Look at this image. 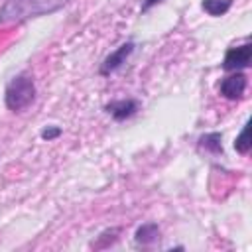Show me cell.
<instances>
[{
  "label": "cell",
  "mask_w": 252,
  "mask_h": 252,
  "mask_svg": "<svg viewBox=\"0 0 252 252\" xmlns=\"http://www.w3.org/2000/svg\"><path fill=\"white\" fill-rule=\"evenodd\" d=\"M69 0H4L0 6V24L26 22L61 10Z\"/></svg>",
  "instance_id": "cell-1"
},
{
  "label": "cell",
  "mask_w": 252,
  "mask_h": 252,
  "mask_svg": "<svg viewBox=\"0 0 252 252\" xmlns=\"http://www.w3.org/2000/svg\"><path fill=\"white\" fill-rule=\"evenodd\" d=\"M33 100H35V83L32 75L18 73L16 77H12V81L4 89V104L8 106V110L22 112Z\"/></svg>",
  "instance_id": "cell-2"
},
{
  "label": "cell",
  "mask_w": 252,
  "mask_h": 252,
  "mask_svg": "<svg viewBox=\"0 0 252 252\" xmlns=\"http://www.w3.org/2000/svg\"><path fill=\"white\" fill-rule=\"evenodd\" d=\"M252 63V43L246 41L236 47H228L222 59V69L224 71H242L248 69Z\"/></svg>",
  "instance_id": "cell-3"
},
{
  "label": "cell",
  "mask_w": 252,
  "mask_h": 252,
  "mask_svg": "<svg viewBox=\"0 0 252 252\" xmlns=\"http://www.w3.org/2000/svg\"><path fill=\"white\" fill-rule=\"evenodd\" d=\"M134 47H136V43H134V41H124L122 45H118L114 51H110V53L104 57V61L100 63L98 73H100L102 77H106V75L114 73L116 69H120V67L126 63V59L134 53Z\"/></svg>",
  "instance_id": "cell-4"
},
{
  "label": "cell",
  "mask_w": 252,
  "mask_h": 252,
  "mask_svg": "<svg viewBox=\"0 0 252 252\" xmlns=\"http://www.w3.org/2000/svg\"><path fill=\"white\" fill-rule=\"evenodd\" d=\"M246 87H248V77L242 71H230V75L220 81L219 93L228 100H238L244 96Z\"/></svg>",
  "instance_id": "cell-5"
},
{
  "label": "cell",
  "mask_w": 252,
  "mask_h": 252,
  "mask_svg": "<svg viewBox=\"0 0 252 252\" xmlns=\"http://www.w3.org/2000/svg\"><path fill=\"white\" fill-rule=\"evenodd\" d=\"M140 108V102L136 98H118V100H112L104 106V110L112 116V120L116 122H122V120H128L132 118Z\"/></svg>",
  "instance_id": "cell-6"
},
{
  "label": "cell",
  "mask_w": 252,
  "mask_h": 252,
  "mask_svg": "<svg viewBox=\"0 0 252 252\" xmlns=\"http://www.w3.org/2000/svg\"><path fill=\"white\" fill-rule=\"evenodd\" d=\"M134 238L142 246H152V244L159 242V226L156 222H144L136 228Z\"/></svg>",
  "instance_id": "cell-7"
},
{
  "label": "cell",
  "mask_w": 252,
  "mask_h": 252,
  "mask_svg": "<svg viewBox=\"0 0 252 252\" xmlns=\"http://www.w3.org/2000/svg\"><path fill=\"white\" fill-rule=\"evenodd\" d=\"M197 148H199L201 152H207V154H213V156L222 154V134H220V132L203 134V136L197 140Z\"/></svg>",
  "instance_id": "cell-8"
},
{
  "label": "cell",
  "mask_w": 252,
  "mask_h": 252,
  "mask_svg": "<svg viewBox=\"0 0 252 252\" xmlns=\"http://www.w3.org/2000/svg\"><path fill=\"white\" fill-rule=\"evenodd\" d=\"M201 8L209 16L219 18V16H224L232 8V0H201Z\"/></svg>",
  "instance_id": "cell-9"
},
{
  "label": "cell",
  "mask_w": 252,
  "mask_h": 252,
  "mask_svg": "<svg viewBox=\"0 0 252 252\" xmlns=\"http://www.w3.org/2000/svg\"><path fill=\"white\" fill-rule=\"evenodd\" d=\"M250 148H252V140H250V124L246 122L244 128L240 130V134H238L236 140H234V150H236L238 154L246 156V154L250 152Z\"/></svg>",
  "instance_id": "cell-10"
},
{
  "label": "cell",
  "mask_w": 252,
  "mask_h": 252,
  "mask_svg": "<svg viewBox=\"0 0 252 252\" xmlns=\"http://www.w3.org/2000/svg\"><path fill=\"white\" fill-rule=\"evenodd\" d=\"M39 136H41L43 140L51 142V140H55V138L61 136V128H59V126H47V128H43V130L39 132Z\"/></svg>",
  "instance_id": "cell-11"
},
{
  "label": "cell",
  "mask_w": 252,
  "mask_h": 252,
  "mask_svg": "<svg viewBox=\"0 0 252 252\" xmlns=\"http://www.w3.org/2000/svg\"><path fill=\"white\" fill-rule=\"evenodd\" d=\"M159 2H163V0H144V2H142V12H148L150 8H154V6L159 4Z\"/></svg>",
  "instance_id": "cell-12"
}]
</instances>
